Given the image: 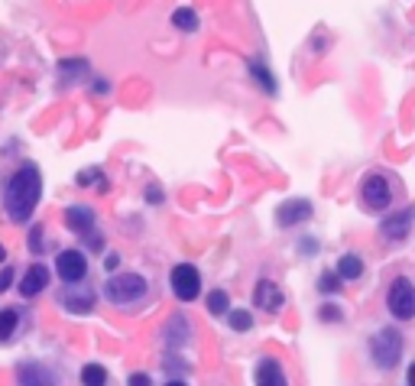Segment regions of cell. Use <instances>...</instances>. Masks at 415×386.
Instances as JSON below:
<instances>
[{"instance_id":"cell-1","label":"cell","mask_w":415,"mask_h":386,"mask_svg":"<svg viewBox=\"0 0 415 386\" xmlns=\"http://www.w3.org/2000/svg\"><path fill=\"white\" fill-rule=\"evenodd\" d=\"M39 195H42V179H39L36 166H19L7 182V195H3V208H7V217L13 224H26L33 211L39 205Z\"/></svg>"},{"instance_id":"cell-2","label":"cell","mask_w":415,"mask_h":386,"mask_svg":"<svg viewBox=\"0 0 415 386\" xmlns=\"http://www.w3.org/2000/svg\"><path fill=\"white\" fill-rule=\"evenodd\" d=\"M104 295H107V302L120 305V309H136L150 295V283L140 273H113L104 283Z\"/></svg>"},{"instance_id":"cell-3","label":"cell","mask_w":415,"mask_h":386,"mask_svg":"<svg viewBox=\"0 0 415 386\" xmlns=\"http://www.w3.org/2000/svg\"><path fill=\"white\" fill-rule=\"evenodd\" d=\"M402 348H406V341L399 334L396 328H379L373 338H370V357L377 364L379 370H393L402 357Z\"/></svg>"},{"instance_id":"cell-4","label":"cell","mask_w":415,"mask_h":386,"mask_svg":"<svg viewBox=\"0 0 415 386\" xmlns=\"http://www.w3.org/2000/svg\"><path fill=\"white\" fill-rule=\"evenodd\" d=\"M386 309L393 311V318H399V321L415 318V286L409 283L406 276H399L396 283L389 286V292H386Z\"/></svg>"},{"instance_id":"cell-5","label":"cell","mask_w":415,"mask_h":386,"mask_svg":"<svg viewBox=\"0 0 415 386\" xmlns=\"http://www.w3.org/2000/svg\"><path fill=\"white\" fill-rule=\"evenodd\" d=\"M169 283H172V292H175V299L179 302H195L201 295V273L191 263L172 266Z\"/></svg>"},{"instance_id":"cell-6","label":"cell","mask_w":415,"mask_h":386,"mask_svg":"<svg viewBox=\"0 0 415 386\" xmlns=\"http://www.w3.org/2000/svg\"><path fill=\"white\" fill-rule=\"evenodd\" d=\"M56 273L62 283L75 286V283H85L88 276V256L81 254V250H62V254L56 256Z\"/></svg>"},{"instance_id":"cell-7","label":"cell","mask_w":415,"mask_h":386,"mask_svg":"<svg viewBox=\"0 0 415 386\" xmlns=\"http://www.w3.org/2000/svg\"><path fill=\"white\" fill-rule=\"evenodd\" d=\"M360 198H363L367 208L383 211V208H389V201H393V189H389V182L383 179L379 172H370L367 179H363V185H360Z\"/></svg>"},{"instance_id":"cell-8","label":"cell","mask_w":415,"mask_h":386,"mask_svg":"<svg viewBox=\"0 0 415 386\" xmlns=\"http://www.w3.org/2000/svg\"><path fill=\"white\" fill-rule=\"evenodd\" d=\"M62 305H65L68 311H78V315H85V311L95 309V292L88 289L85 283L68 286V292L62 295Z\"/></svg>"},{"instance_id":"cell-9","label":"cell","mask_w":415,"mask_h":386,"mask_svg":"<svg viewBox=\"0 0 415 386\" xmlns=\"http://www.w3.org/2000/svg\"><path fill=\"white\" fill-rule=\"evenodd\" d=\"M308 217H311V205L305 198L285 201V205H279V211H276V221L283 227H295V224H302V221H308Z\"/></svg>"},{"instance_id":"cell-10","label":"cell","mask_w":415,"mask_h":386,"mask_svg":"<svg viewBox=\"0 0 415 386\" xmlns=\"http://www.w3.org/2000/svg\"><path fill=\"white\" fill-rule=\"evenodd\" d=\"M17 383L19 386H56V373L42 364H23L17 370Z\"/></svg>"},{"instance_id":"cell-11","label":"cell","mask_w":415,"mask_h":386,"mask_svg":"<svg viewBox=\"0 0 415 386\" xmlns=\"http://www.w3.org/2000/svg\"><path fill=\"white\" fill-rule=\"evenodd\" d=\"M412 217H415V208H406V211H399V215H389L379 231H383L386 240H402V237L409 234V227H412Z\"/></svg>"},{"instance_id":"cell-12","label":"cell","mask_w":415,"mask_h":386,"mask_svg":"<svg viewBox=\"0 0 415 386\" xmlns=\"http://www.w3.org/2000/svg\"><path fill=\"white\" fill-rule=\"evenodd\" d=\"M256 386H289L283 367H279V360L263 357L256 364Z\"/></svg>"},{"instance_id":"cell-13","label":"cell","mask_w":415,"mask_h":386,"mask_svg":"<svg viewBox=\"0 0 415 386\" xmlns=\"http://www.w3.org/2000/svg\"><path fill=\"white\" fill-rule=\"evenodd\" d=\"M49 279H52V276H49V270L42 263H36V266H29L26 273H23V283H19V292H23V295H39V292L46 289L49 286Z\"/></svg>"},{"instance_id":"cell-14","label":"cell","mask_w":415,"mask_h":386,"mask_svg":"<svg viewBox=\"0 0 415 386\" xmlns=\"http://www.w3.org/2000/svg\"><path fill=\"white\" fill-rule=\"evenodd\" d=\"M253 302L256 309H266V311H276L279 305H283V292H279V286L269 283V279H263V283L253 289Z\"/></svg>"},{"instance_id":"cell-15","label":"cell","mask_w":415,"mask_h":386,"mask_svg":"<svg viewBox=\"0 0 415 386\" xmlns=\"http://www.w3.org/2000/svg\"><path fill=\"white\" fill-rule=\"evenodd\" d=\"M65 224L75 231V234H88V231H95V211L85 205H72L65 211Z\"/></svg>"},{"instance_id":"cell-16","label":"cell","mask_w":415,"mask_h":386,"mask_svg":"<svg viewBox=\"0 0 415 386\" xmlns=\"http://www.w3.org/2000/svg\"><path fill=\"white\" fill-rule=\"evenodd\" d=\"M162 334H166V344H169V348H182V344H189V334H191L189 318H185V315H172Z\"/></svg>"},{"instance_id":"cell-17","label":"cell","mask_w":415,"mask_h":386,"mask_svg":"<svg viewBox=\"0 0 415 386\" xmlns=\"http://www.w3.org/2000/svg\"><path fill=\"white\" fill-rule=\"evenodd\" d=\"M338 276L340 279H347V283H354V279H360L363 276V260H360L357 254H344L338 263Z\"/></svg>"},{"instance_id":"cell-18","label":"cell","mask_w":415,"mask_h":386,"mask_svg":"<svg viewBox=\"0 0 415 386\" xmlns=\"http://www.w3.org/2000/svg\"><path fill=\"white\" fill-rule=\"evenodd\" d=\"M17 325H19V315H17L13 309H3V311H0V344H7V341L13 338Z\"/></svg>"},{"instance_id":"cell-19","label":"cell","mask_w":415,"mask_h":386,"mask_svg":"<svg viewBox=\"0 0 415 386\" xmlns=\"http://www.w3.org/2000/svg\"><path fill=\"white\" fill-rule=\"evenodd\" d=\"M81 383L85 386H107V370L101 364H85L81 367Z\"/></svg>"},{"instance_id":"cell-20","label":"cell","mask_w":415,"mask_h":386,"mask_svg":"<svg viewBox=\"0 0 415 386\" xmlns=\"http://www.w3.org/2000/svg\"><path fill=\"white\" fill-rule=\"evenodd\" d=\"M172 23H175L179 29H185V33H195V29H198V13L189 10V7H182V10L172 13Z\"/></svg>"},{"instance_id":"cell-21","label":"cell","mask_w":415,"mask_h":386,"mask_svg":"<svg viewBox=\"0 0 415 386\" xmlns=\"http://www.w3.org/2000/svg\"><path fill=\"white\" fill-rule=\"evenodd\" d=\"M208 309H211V315H224V311L230 309V299H227V292H224V289L208 292Z\"/></svg>"},{"instance_id":"cell-22","label":"cell","mask_w":415,"mask_h":386,"mask_svg":"<svg viewBox=\"0 0 415 386\" xmlns=\"http://www.w3.org/2000/svg\"><path fill=\"white\" fill-rule=\"evenodd\" d=\"M250 72H253V78H256V85H263V91L266 95H276V82L269 78V72H266L260 62H250Z\"/></svg>"},{"instance_id":"cell-23","label":"cell","mask_w":415,"mask_h":386,"mask_svg":"<svg viewBox=\"0 0 415 386\" xmlns=\"http://www.w3.org/2000/svg\"><path fill=\"white\" fill-rule=\"evenodd\" d=\"M227 321H230V328H234V331H250V328H253V315H250L246 309H234Z\"/></svg>"},{"instance_id":"cell-24","label":"cell","mask_w":415,"mask_h":386,"mask_svg":"<svg viewBox=\"0 0 415 386\" xmlns=\"http://www.w3.org/2000/svg\"><path fill=\"white\" fill-rule=\"evenodd\" d=\"M318 289H321V292H338V289H340V276H338V273H324V276L318 279Z\"/></svg>"},{"instance_id":"cell-25","label":"cell","mask_w":415,"mask_h":386,"mask_svg":"<svg viewBox=\"0 0 415 386\" xmlns=\"http://www.w3.org/2000/svg\"><path fill=\"white\" fill-rule=\"evenodd\" d=\"M321 321H340L338 305H321Z\"/></svg>"},{"instance_id":"cell-26","label":"cell","mask_w":415,"mask_h":386,"mask_svg":"<svg viewBox=\"0 0 415 386\" xmlns=\"http://www.w3.org/2000/svg\"><path fill=\"white\" fill-rule=\"evenodd\" d=\"M127 386H152V380H150V373H130Z\"/></svg>"},{"instance_id":"cell-27","label":"cell","mask_w":415,"mask_h":386,"mask_svg":"<svg viewBox=\"0 0 415 386\" xmlns=\"http://www.w3.org/2000/svg\"><path fill=\"white\" fill-rule=\"evenodd\" d=\"M29 244H33V250H42V227H33V240H29Z\"/></svg>"},{"instance_id":"cell-28","label":"cell","mask_w":415,"mask_h":386,"mask_svg":"<svg viewBox=\"0 0 415 386\" xmlns=\"http://www.w3.org/2000/svg\"><path fill=\"white\" fill-rule=\"evenodd\" d=\"M10 283H13V273H10V270H0V292H7Z\"/></svg>"},{"instance_id":"cell-29","label":"cell","mask_w":415,"mask_h":386,"mask_svg":"<svg viewBox=\"0 0 415 386\" xmlns=\"http://www.w3.org/2000/svg\"><path fill=\"white\" fill-rule=\"evenodd\" d=\"M104 266H107V270H117V266H120V254H107L104 256Z\"/></svg>"},{"instance_id":"cell-30","label":"cell","mask_w":415,"mask_h":386,"mask_svg":"<svg viewBox=\"0 0 415 386\" xmlns=\"http://www.w3.org/2000/svg\"><path fill=\"white\" fill-rule=\"evenodd\" d=\"M146 201H162V192L156 189V185H150V189H146Z\"/></svg>"},{"instance_id":"cell-31","label":"cell","mask_w":415,"mask_h":386,"mask_svg":"<svg viewBox=\"0 0 415 386\" xmlns=\"http://www.w3.org/2000/svg\"><path fill=\"white\" fill-rule=\"evenodd\" d=\"M406 383H409V386H415V364L406 370Z\"/></svg>"},{"instance_id":"cell-32","label":"cell","mask_w":415,"mask_h":386,"mask_svg":"<svg viewBox=\"0 0 415 386\" xmlns=\"http://www.w3.org/2000/svg\"><path fill=\"white\" fill-rule=\"evenodd\" d=\"M0 263H7V247L0 244Z\"/></svg>"},{"instance_id":"cell-33","label":"cell","mask_w":415,"mask_h":386,"mask_svg":"<svg viewBox=\"0 0 415 386\" xmlns=\"http://www.w3.org/2000/svg\"><path fill=\"white\" fill-rule=\"evenodd\" d=\"M166 386H189V383H182V380H169Z\"/></svg>"}]
</instances>
